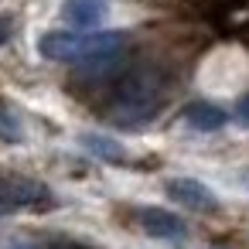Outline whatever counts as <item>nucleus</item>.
I'll return each mask as SVG.
<instances>
[{
	"label": "nucleus",
	"instance_id": "obj_2",
	"mask_svg": "<svg viewBox=\"0 0 249 249\" xmlns=\"http://www.w3.org/2000/svg\"><path fill=\"white\" fill-rule=\"evenodd\" d=\"M126 35L123 31H92V35H75V31H48L38 41V52L48 62H103L113 58L123 48Z\"/></svg>",
	"mask_w": 249,
	"mask_h": 249
},
{
	"label": "nucleus",
	"instance_id": "obj_4",
	"mask_svg": "<svg viewBox=\"0 0 249 249\" xmlns=\"http://www.w3.org/2000/svg\"><path fill=\"white\" fill-rule=\"evenodd\" d=\"M167 195H171L178 205L191 208V212H201V215L218 212V198L212 195V188H205V184L195 181V178H171V181H167Z\"/></svg>",
	"mask_w": 249,
	"mask_h": 249
},
{
	"label": "nucleus",
	"instance_id": "obj_14",
	"mask_svg": "<svg viewBox=\"0 0 249 249\" xmlns=\"http://www.w3.org/2000/svg\"><path fill=\"white\" fill-rule=\"evenodd\" d=\"M208 249H232V246H208Z\"/></svg>",
	"mask_w": 249,
	"mask_h": 249
},
{
	"label": "nucleus",
	"instance_id": "obj_13",
	"mask_svg": "<svg viewBox=\"0 0 249 249\" xmlns=\"http://www.w3.org/2000/svg\"><path fill=\"white\" fill-rule=\"evenodd\" d=\"M7 38V21H0V41Z\"/></svg>",
	"mask_w": 249,
	"mask_h": 249
},
{
	"label": "nucleus",
	"instance_id": "obj_10",
	"mask_svg": "<svg viewBox=\"0 0 249 249\" xmlns=\"http://www.w3.org/2000/svg\"><path fill=\"white\" fill-rule=\"evenodd\" d=\"M235 113H239V120H242V123L249 126V92H246V96L239 99V106H235Z\"/></svg>",
	"mask_w": 249,
	"mask_h": 249
},
{
	"label": "nucleus",
	"instance_id": "obj_7",
	"mask_svg": "<svg viewBox=\"0 0 249 249\" xmlns=\"http://www.w3.org/2000/svg\"><path fill=\"white\" fill-rule=\"evenodd\" d=\"M184 120H188V126H195V130H205V133H212V130H222L225 126V109L222 106H215V103H191L188 109H184Z\"/></svg>",
	"mask_w": 249,
	"mask_h": 249
},
{
	"label": "nucleus",
	"instance_id": "obj_6",
	"mask_svg": "<svg viewBox=\"0 0 249 249\" xmlns=\"http://www.w3.org/2000/svg\"><path fill=\"white\" fill-rule=\"evenodd\" d=\"M62 18L75 28H92L106 18V0H65Z\"/></svg>",
	"mask_w": 249,
	"mask_h": 249
},
{
	"label": "nucleus",
	"instance_id": "obj_3",
	"mask_svg": "<svg viewBox=\"0 0 249 249\" xmlns=\"http://www.w3.org/2000/svg\"><path fill=\"white\" fill-rule=\"evenodd\" d=\"M0 205L4 208H48L52 195L41 181L21 174H0Z\"/></svg>",
	"mask_w": 249,
	"mask_h": 249
},
{
	"label": "nucleus",
	"instance_id": "obj_16",
	"mask_svg": "<svg viewBox=\"0 0 249 249\" xmlns=\"http://www.w3.org/2000/svg\"><path fill=\"white\" fill-rule=\"evenodd\" d=\"M246 181H249V174H246Z\"/></svg>",
	"mask_w": 249,
	"mask_h": 249
},
{
	"label": "nucleus",
	"instance_id": "obj_8",
	"mask_svg": "<svg viewBox=\"0 0 249 249\" xmlns=\"http://www.w3.org/2000/svg\"><path fill=\"white\" fill-rule=\"evenodd\" d=\"M82 147H86L89 154H96L99 160H109V164H120V160H126L123 147H120L116 140L103 137V133H82Z\"/></svg>",
	"mask_w": 249,
	"mask_h": 249
},
{
	"label": "nucleus",
	"instance_id": "obj_9",
	"mask_svg": "<svg viewBox=\"0 0 249 249\" xmlns=\"http://www.w3.org/2000/svg\"><path fill=\"white\" fill-rule=\"evenodd\" d=\"M0 137H4L7 143H18L21 140V120L7 106H0Z\"/></svg>",
	"mask_w": 249,
	"mask_h": 249
},
{
	"label": "nucleus",
	"instance_id": "obj_1",
	"mask_svg": "<svg viewBox=\"0 0 249 249\" xmlns=\"http://www.w3.org/2000/svg\"><path fill=\"white\" fill-rule=\"evenodd\" d=\"M160 103H164V75L150 65H140V69H130L123 79H116L106 113L113 123L133 130V126L150 123L157 116Z\"/></svg>",
	"mask_w": 249,
	"mask_h": 249
},
{
	"label": "nucleus",
	"instance_id": "obj_15",
	"mask_svg": "<svg viewBox=\"0 0 249 249\" xmlns=\"http://www.w3.org/2000/svg\"><path fill=\"white\" fill-rule=\"evenodd\" d=\"M0 215H4V205H0Z\"/></svg>",
	"mask_w": 249,
	"mask_h": 249
},
{
	"label": "nucleus",
	"instance_id": "obj_5",
	"mask_svg": "<svg viewBox=\"0 0 249 249\" xmlns=\"http://www.w3.org/2000/svg\"><path fill=\"white\" fill-rule=\"evenodd\" d=\"M137 222H140V229H143L147 235H154V239H184V235H188L184 218L174 215V212H167V208L147 205V208L137 212Z\"/></svg>",
	"mask_w": 249,
	"mask_h": 249
},
{
	"label": "nucleus",
	"instance_id": "obj_11",
	"mask_svg": "<svg viewBox=\"0 0 249 249\" xmlns=\"http://www.w3.org/2000/svg\"><path fill=\"white\" fill-rule=\"evenodd\" d=\"M7 249H45V246H38V242H24V239H21V242H11Z\"/></svg>",
	"mask_w": 249,
	"mask_h": 249
},
{
	"label": "nucleus",
	"instance_id": "obj_12",
	"mask_svg": "<svg viewBox=\"0 0 249 249\" xmlns=\"http://www.w3.org/2000/svg\"><path fill=\"white\" fill-rule=\"evenodd\" d=\"M52 249H86V246H75V242H58V246H52Z\"/></svg>",
	"mask_w": 249,
	"mask_h": 249
}]
</instances>
